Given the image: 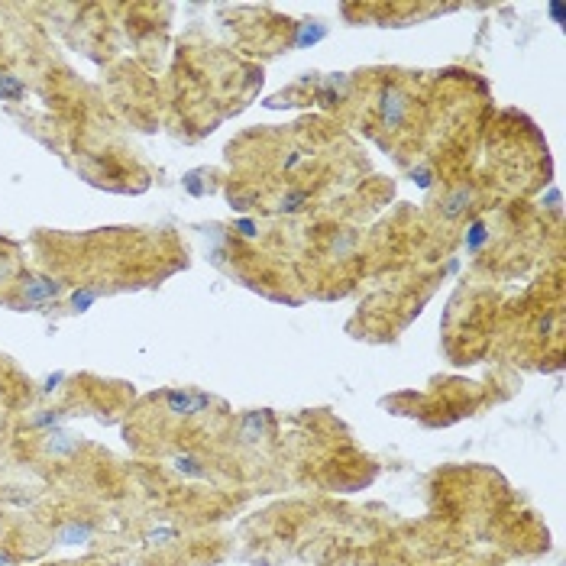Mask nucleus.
<instances>
[{
	"label": "nucleus",
	"instance_id": "b1692460",
	"mask_svg": "<svg viewBox=\"0 0 566 566\" xmlns=\"http://www.w3.org/2000/svg\"><path fill=\"white\" fill-rule=\"evenodd\" d=\"M301 156H304V152H291L289 159H285V169H295V165L301 162Z\"/></svg>",
	"mask_w": 566,
	"mask_h": 566
},
{
	"label": "nucleus",
	"instance_id": "423d86ee",
	"mask_svg": "<svg viewBox=\"0 0 566 566\" xmlns=\"http://www.w3.org/2000/svg\"><path fill=\"white\" fill-rule=\"evenodd\" d=\"M470 201H472V188L470 185H459L457 191H450V198L443 201V217H447V220L459 217L466 207H470Z\"/></svg>",
	"mask_w": 566,
	"mask_h": 566
},
{
	"label": "nucleus",
	"instance_id": "6ab92c4d",
	"mask_svg": "<svg viewBox=\"0 0 566 566\" xmlns=\"http://www.w3.org/2000/svg\"><path fill=\"white\" fill-rule=\"evenodd\" d=\"M256 201V194H230V204H233L236 211H246V207H253Z\"/></svg>",
	"mask_w": 566,
	"mask_h": 566
},
{
	"label": "nucleus",
	"instance_id": "0eeeda50",
	"mask_svg": "<svg viewBox=\"0 0 566 566\" xmlns=\"http://www.w3.org/2000/svg\"><path fill=\"white\" fill-rule=\"evenodd\" d=\"M94 537V527L85 521H68L65 527H59V541L62 544H87Z\"/></svg>",
	"mask_w": 566,
	"mask_h": 566
},
{
	"label": "nucleus",
	"instance_id": "39448f33",
	"mask_svg": "<svg viewBox=\"0 0 566 566\" xmlns=\"http://www.w3.org/2000/svg\"><path fill=\"white\" fill-rule=\"evenodd\" d=\"M75 450H78V440L68 430L52 428L45 434V453H52V457H72Z\"/></svg>",
	"mask_w": 566,
	"mask_h": 566
},
{
	"label": "nucleus",
	"instance_id": "7ed1b4c3",
	"mask_svg": "<svg viewBox=\"0 0 566 566\" xmlns=\"http://www.w3.org/2000/svg\"><path fill=\"white\" fill-rule=\"evenodd\" d=\"M207 405H211V398L204 395V392H178V388L165 392V408H169L171 415H178V417L201 415Z\"/></svg>",
	"mask_w": 566,
	"mask_h": 566
},
{
	"label": "nucleus",
	"instance_id": "a878e982",
	"mask_svg": "<svg viewBox=\"0 0 566 566\" xmlns=\"http://www.w3.org/2000/svg\"><path fill=\"white\" fill-rule=\"evenodd\" d=\"M547 201H550V207H556V204H560V191H550L547 194Z\"/></svg>",
	"mask_w": 566,
	"mask_h": 566
},
{
	"label": "nucleus",
	"instance_id": "2eb2a0df",
	"mask_svg": "<svg viewBox=\"0 0 566 566\" xmlns=\"http://www.w3.org/2000/svg\"><path fill=\"white\" fill-rule=\"evenodd\" d=\"M353 246H356V233H353V230H343V233L333 240V253H337V256H346Z\"/></svg>",
	"mask_w": 566,
	"mask_h": 566
},
{
	"label": "nucleus",
	"instance_id": "412c9836",
	"mask_svg": "<svg viewBox=\"0 0 566 566\" xmlns=\"http://www.w3.org/2000/svg\"><path fill=\"white\" fill-rule=\"evenodd\" d=\"M65 379V373H55V375H49L45 379V385H43V392H52V388H59V382Z\"/></svg>",
	"mask_w": 566,
	"mask_h": 566
},
{
	"label": "nucleus",
	"instance_id": "4be33fe9",
	"mask_svg": "<svg viewBox=\"0 0 566 566\" xmlns=\"http://www.w3.org/2000/svg\"><path fill=\"white\" fill-rule=\"evenodd\" d=\"M537 331H541V333H544V337H547V333H550V331H554V314H547V317H544V321H541V324H537Z\"/></svg>",
	"mask_w": 566,
	"mask_h": 566
},
{
	"label": "nucleus",
	"instance_id": "1a4fd4ad",
	"mask_svg": "<svg viewBox=\"0 0 566 566\" xmlns=\"http://www.w3.org/2000/svg\"><path fill=\"white\" fill-rule=\"evenodd\" d=\"M26 94V85H23L17 75H0V101H20Z\"/></svg>",
	"mask_w": 566,
	"mask_h": 566
},
{
	"label": "nucleus",
	"instance_id": "a211bd4d",
	"mask_svg": "<svg viewBox=\"0 0 566 566\" xmlns=\"http://www.w3.org/2000/svg\"><path fill=\"white\" fill-rule=\"evenodd\" d=\"M411 178H415V182H417V188H424V191H428L430 185H434V171H430L428 165H421V169H415V171H411Z\"/></svg>",
	"mask_w": 566,
	"mask_h": 566
},
{
	"label": "nucleus",
	"instance_id": "f3484780",
	"mask_svg": "<svg viewBox=\"0 0 566 566\" xmlns=\"http://www.w3.org/2000/svg\"><path fill=\"white\" fill-rule=\"evenodd\" d=\"M233 230L240 236H246V240H256L259 236V230H256V220H249V217H243V220H236L233 224Z\"/></svg>",
	"mask_w": 566,
	"mask_h": 566
},
{
	"label": "nucleus",
	"instance_id": "20e7f679",
	"mask_svg": "<svg viewBox=\"0 0 566 566\" xmlns=\"http://www.w3.org/2000/svg\"><path fill=\"white\" fill-rule=\"evenodd\" d=\"M269 424H272V415H269V411H249V415H243V421H240V437H243V443H256L259 437H266Z\"/></svg>",
	"mask_w": 566,
	"mask_h": 566
},
{
	"label": "nucleus",
	"instance_id": "ddd939ff",
	"mask_svg": "<svg viewBox=\"0 0 566 566\" xmlns=\"http://www.w3.org/2000/svg\"><path fill=\"white\" fill-rule=\"evenodd\" d=\"M97 298H101V291L97 289H78L75 295H72V311H87Z\"/></svg>",
	"mask_w": 566,
	"mask_h": 566
},
{
	"label": "nucleus",
	"instance_id": "dca6fc26",
	"mask_svg": "<svg viewBox=\"0 0 566 566\" xmlns=\"http://www.w3.org/2000/svg\"><path fill=\"white\" fill-rule=\"evenodd\" d=\"M175 537H178L175 527H156V531L146 534V544H169V541H175Z\"/></svg>",
	"mask_w": 566,
	"mask_h": 566
},
{
	"label": "nucleus",
	"instance_id": "9b49d317",
	"mask_svg": "<svg viewBox=\"0 0 566 566\" xmlns=\"http://www.w3.org/2000/svg\"><path fill=\"white\" fill-rule=\"evenodd\" d=\"M175 470L185 472V476H194V479H201L204 472H207V470L201 466V459L191 457V453H182V457H175Z\"/></svg>",
	"mask_w": 566,
	"mask_h": 566
},
{
	"label": "nucleus",
	"instance_id": "f8f14e48",
	"mask_svg": "<svg viewBox=\"0 0 566 566\" xmlns=\"http://www.w3.org/2000/svg\"><path fill=\"white\" fill-rule=\"evenodd\" d=\"M308 201H311V194L301 188V191L285 194V198H282V204H278V211H282V214H295V211H301Z\"/></svg>",
	"mask_w": 566,
	"mask_h": 566
},
{
	"label": "nucleus",
	"instance_id": "4468645a",
	"mask_svg": "<svg viewBox=\"0 0 566 566\" xmlns=\"http://www.w3.org/2000/svg\"><path fill=\"white\" fill-rule=\"evenodd\" d=\"M182 185H185V191L188 194H194V198H201L207 188H204V182H201V171H188L182 178Z\"/></svg>",
	"mask_w": 566,
	"mask_h": 566
},
{
	"label": "nucleus",
	"instance_id": "aec40b11",
	"mask_svg": "<svg viewBox=\"0 0 566 566\" xmlns=\"http://www.w3.org/2000/svg\"><path fill=\"white\" fill-rule=\"evenodd\" d=\"M62 417L65 415H36L32 417V424H36V428H49V424H52L55 428V424H62Z\"/></svg>",
	"mask_w": 566,
	"mask_h": 566
},
{
	"label": "nucleus",
	"instance_id": "f03ea898",
	"mask_svg": "<svg viewBox=\"0 0 566 566\" xmlns=\"http://www.w3.org/2000/svg\"><path fill=\"white\" fill-rule=\"evenodd\" d=\"M20 295L30 304H45L62 295V282H55L49 275H23L20 278Z\"/></svg>",
	"mask_w": 566,
	"mask_h": 566
},
{
	"label": "nucleus",
	"instance_id": "6e6552de",
	"mask_svg": "<svg viewBox=\"0 0 566 566\" xmlns=\"http://www.w3.org/2000/svg\"><path fill=\"white\" fill-rule=\"evenodd\" d=\"M324 36H327V26H324V23L304 20V23H298V36H295V45H298V49H308V45L321 43Z\"/></svg>",
	"mask_w": 566,
	"mask_h": 566
},
{
	"label": "nucleus",
	"instance_id": "9d476101",
	"mask_svg": "<svg viewBox=\"0 0 566 566\" xmlns=\"http://www.w3.org/2000/svg\"><path fill=\"white\" fill-rule=\"evenodd\" d=\"M485 240H489L485 224H482V220H472L470 230H466V253H479L482 246H485Z\"/></svg>",
	"mask_w": 566,
	"mask_h": 566
},
{
	"label": "nucleus",
	"instance_id": "393cba45",
	"mask_svg": "<svg viewBox=\"0 0 566 566\" xmlns=\"http://www.w3.org/2000/svg\"><path fill=\"white\" fill-rule=\"evenodd\" d=\"M10 272H13V266H10V262H7V259H0V278H3V275H10Z\"/></svg>",
	"mask_w": 566,
	"mask_h": 566
},
{
	"label": "nucleus",
	"instance_id": "f257e3e1",
	"mask_svg": "<svg viewBox=\"0 0 566 566\" xmlns=\"http://www.w3.org/2000/svg\"><path fill=\"white\" fill-rule=\"evenodd\" d=\"M379 117H382V123L388 129H398L401 123H405V117H408V94L401 91V87H395V85L382 87V97H379Z\"/></svg>",
	"mask_w": 566,
	"mask_h": 566
},
{
	"label": "nucleus",
	"instance_id": "5701e85b",
	"mask_svg": "<svg viewBox=\"0 0 566 566\" xmlns=\"http://www.w3.org/2000/svg\"><path fill=\"white\" fill-rule=\"evenodd\" d=\"M550 13H554L556 23H563V3H550Z\"/></svg>",
	"mask_w": 566,
	"mask_h": 566
},
{
	"label": "nucleus",
	"instance_id": "bb28decb",
	"mask_svg": "<svg viewBox=\"0 0 566 566\" xmlns=\"http://www.w3.org/2000/svg\"><path fill=\"white\" fill-rule=\"evenodd\" d=\"M0 566H7V556H3V554H0Z\"/></svg>",
	"mask_w": 566,
	"mask_h": 566
}]
</instances>
